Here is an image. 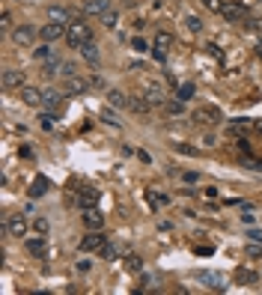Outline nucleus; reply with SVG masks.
Segmentation results:
<instances>
[{
	"label": "nucleus",
	"instance_id": "obj_13",
	"mask_svg": "<svg viewBox=\"0 0 262 295\" xmlns=\"http://www.w3.org/2000/svg\"><path fill=\"white\" fill-rule=\"evenodd\" d=\"M197 280H203L209 289H214V292H223L227 289V283H223V277L217 274V271H197Z\"/></svg>",
	"mask_w": 262,
	"mask_h": 295
},
{
	"label": "nucleus",
	"instance_id": "obj_11",
	"mask_svg": "<svg viewBox=\"0 0 262 295\" xmlns=\"http://www.w3.org/2000/svg\"><path fill=\"white\" fill-rule=\"evenodd\" d=\"M143 96L149 98V104H152V107H155V104H167V93H164V87L155 84V81L146 84V93H143Z\"/></svg>",
	"mask_w": 262,
	"mask_h": 295
},
{
	"label": "nucleus",
	"instance_id": "obj_1",
	"mask_svg": "<svg viewBox=\"0 0 262 295\" xmlns=\"http://www.w3.org/2000/svg\"><path fill=\"white\" fill-rule=\"evenodd\" d=\"M90 39H93V30H90L87 21H71L66 27V42H69V48H78L81 51V45H87Z\"/></svg>",
	"mask_w": 262,
	"mask_h": 295
},
{
	"label": "nucleus",
	"instance_id": "obj_24",
	"mask_svg": "<svg viewBox=\"0 0 262 295\" xmlns=\"http://www.w3.org/2000/svg\"><path fill=\"white\" fill-rule=\"evenodd\" d=\"M81 54H84V60H90V63H98V45L90 39L87 45H81Z\"/></svg>",
	"mask_w": 262,
	"mask_h": 295
},
{
	"label": "nucleus",
	"instance_id": "obj_25",
	"mask_svg": "<svg viewBox=\"0 0 262 295\" xmlns=\"http://www.w3.org/2000/svg\"><path fill=\"white\" fill-rule=\"evenodd\" d=\"M107 101L117 104V107H128V96H125L122 90H110V93H107Z\"/></svg>",
	"mask_w": 262,
	"mask_h": 295
},
{
	"label": "nucleus",
	"instance_id": "obj_28",
	"mask_svg": "<svg viewBox=\"0 0 262 295\" xmlns=\"http://www.w3.org/2000/svg\"><path fill=\"white\" fill-rule=\"evenodd\" d=\"M131 51H137V54H146V51H152V48H149V42L143 39V36H134V39H131Z\"/></svg>",
	"mask_w": 262,
	"mask_h": 295
},
{
	"label": "nucleus",
	"instance_id": "obj_14",
	"mask_svg": "<svg viewBox=\"0 0 262 295\" xmlns=\"http://www.w3.org/2000/svg\"><path fill=\"white\" fill-rule=\"evenodd\" d=\"M87 90H90V81H87V78H78V75L66 78V93H69V96H84Z\"/></svg>",
	"mask_w": 262,
	"mask_h": 295
},
{
	"label": "nucleus",
	"instance_id": "obj_29",
	"mask_svg": "<svg viewBox=\"0 0 262 295\" xmlns=\"http://www.w3.org/2000/svg\"><path fill=\"white\" fill-rule=\"evenodd\" d=\"M57 54H54V48H51V42H45L42 48H36V60H54Z\"/></svg>",
	"mask_w": 262,
	"mask_h": 295
},
{
	"label": "nucleus",
	"instance_id": "obj_39",
	"mask_svg": "<svg viewBox=\"0 0 262 295\" xmlns=\"http://www.w3.org/2000/svg\"><path fill=\"white\" fill-rule=\"evenodd\" d=\"M60 75H63V78H71V75H74V66H71V63H63V66H60Z\"/></svg>",
	"mask_w": 262,
	"mask_h": 295
},
{
	"label": "nucleus",
	"instance_id": "obj_45",
	"mask_svg": "<svg viewBox=\"0 0 262 295\" xmlns=\"http://www.w3.org/2000/svg\"><path fill=\"white\" fill-rule=\"evenodd\" d=\"M182 179H185V185H188V182H191V185H194V182H197V179H200V176H197V173H185V176H182Z\"/></svg>",
	"mask_w": 262,
	"mask_h": 295
},
{
	"label": "nucleus",
	"instance_id": "obj_9",
	"mask_svg": "<svg viewBox=\"0 0 262 295\" xmlns=\"http://www.w3.org/2000/svg\"><path fill=\"white\" fill-rule=\"evenodd\" d=\"M6 236H15V239L27 236V221H24V215H9L6 218Z\"/></svg>",
	"mask_w": 262,
	"mask_h": 295
},
{
	"label": "nucleus",
	"instance_id": "obj_20",
	"mask_svg": "<svg viewBox=\"0 0 262 295\" xmlns=\"http://www.w3.org/2000/svg\"><path fill=\"white\" fill-rule=\"evenodd\" d=\"M146 200H149V206H152V209H161V206L170 203V197H167V194H158L155 188H149V191H146Z\"/></svg>",
	"mask_w": 262,
	"mask_h": 295
},
{
	"label": "nucleus",
	"instance_id": "obj_4",
	"mask_svg": "<svg viewBox=\"0 0 262 295\" xmlns=\"http://www.w3.org/2000/svg\"><path fill=\"white\" fill-rule=\"evenodd\" d=\"M39 36H42V42H60V39H66V24L48 21V24L39 30Z\"/></svg>",
	"mask_w": 262,
	"mask_h": 295
},
{
	"label": "nucleus",
	"instance_id": "obj_26",
	"mask_svg": "<svg viewBox=\"0 0 262 295\" xmlns=\"http://www.w3.org/2000/svg\"><path fill=\"white\" fill-rule=\"evenodd\" d=\"M98 18H101V24H104L107 30H114V27L119 24V12H114V9H107V12H104V15H98Z\"/></svg>",
	"mask_w": 262,
	"mask_h": 295
},
{
	"label": "nucleus",
	"instance_id": "obj_30",
	"mask_svg": "<svg viewBox=\"0 0 262 295\" xmlns=\"http://www.w3.org/2000/svg\"><path fill=\"white\" fill-rule=\"evenodd\" d=\"M155 45H158V48H170V45H173V33L161 30V33L155 36Z\"/></svg>",
	"mask_w": 262,
	"mask_h": 295
},
{
	"label": "nucleus",
	"instance_id": "obj_21",
	"mask_svg": "<svg viewBox=\"0 0 262 295\" xmlns=\"http://www.w3.org/2000/svg\"><path fill=\"white\" fill-rule=\"evenodd\" d=\"M176 96H179V101H188V98H194V96H197V87H194L191 81H185V84H179V87H176Z\"/></svg>",
	"mask_w": 262,
	"mask_h": 295
},
{
	"label": "nucleus",
	"instance_id": "obj_3",
	"mask_svg": "<svg viewBox=\"0 0 262 295\" xmlns=\"http://www.w3.org/2000/svg\"><path fill=\"white\" fill-rule=\"evenodd\" d=\"M36 36H39V30H36V27L21 24V27H15V30H12V42L24 48V45H33V42H36Z\"/></svg>",
	"mask_w": 262,
	"mask_h": 295
},
{
	"label": "nucleus",
	"instance_id": "obj_17",
	"mask_svg": "<svg viewBox=\"0 0 262 295\" xmlns=\"http://www.w3.org/2000/svg\"><path fill=\"white\" fill-rule=\"evenodd\" d=\"M194 120H197V123H212V125H214V123H220V110H217V107H200L197 114H194Z\"/></svg>",
	"mask_w": 262,
	"mask_h": 295
},
{
	"label": "nucleus",
	"instance_id": "obj_5",
	"mask_svg": "<svg viewBox=\"0 0 262 295\" xmlns=\"http://www.w3.org/2000/svg\"><path fill=\"white\" fill-rule=\"evenodd\" d=\"M63 98H66V93H63V90H57V87L42 90V107H45V110H60Z\"/></svg>",
	"mask_w": 262,
	"mask_h": 295
},
{
	"label": "nucleus",
	"instance_id": "obj_12",
	"mask_svg": "<svg viewBox=\"0 0 262 295\" xmlns=\"http://www.w3.org/2000/svg\"><path fill=\"white\" fill-rule=\"evenodd\" d=\"M81 218H84V227H87V230H104V215H101L95 206H93V209H84Z\"/></svg>",
	"mask_w": 262,
	"mask_h": 295
},
{
	"label": "nucleus",
	"instance_id": "obj_7",
	"mask_svg": "<svg viewBox=\"0 0 262 295\" xmlns=\"http://www.w3.org/2000/svg\"><path fill=\"white\" fill-rule=\"evenodd\" d=\"M223 18H227V21H247L250 18V9L247 6H241V3H227V6H223V12H220Z\"/></svg>",
	"mask_w": 262,
	"mask_h": 295
},
{
	"label": "nucleus",
	"instance_id": "obj_44",
	"mask_svg": "<svg viewBox=\"0 0 262 295\" xmlns=\"http://www.w3.org/2000/svg\"><path fill=\"white\" fill-rule=\"evenodd\" d=\"M176 149H179V152H185V155H194V152H197V149H194V146H185V143H179V146H176Z\"/></svg>",
	"mask_w": 262,
	"mask_h": 295
},
{
	"label": "nucleus",
	"instance_id": "obj_33",
	"mask_svg": "<svg viewBox=\"0 0 262 295\" xmlns=\"http://www.w3.org/2000/svg\"><path fill=\"white\" fill-rule=\"evenodd\" d=\"M203 6L209 12H223V6H227V3H223V0H203Z\"/></svg>",
	"mask_w": 262,
	"mask_h": 295
},
{
	"label": "nucleus",
	"instance_id": "obj_15",
	"mask_svg": "<svg viewBox=\"0 0 262 295\" xmlns=\"http://www.w3.org/2000/svg\"><path fill=\"white\" fill-rule=\"evenodd\" d=\"M48 21H57V24H71L74 21V15L66 9V6H48Z\"/></svg>",
	"mask_w": 262,
	"mask_h": 295
},
{
	"label": "nucleus",
	"instance_id": "obj_10",
	"mask_svg": "<svg viewBox=\"0 0 262 295\" xmlns=\"http://www.w3.org/2000/svg\"><path fill=\"white\" fill-rule=\"evenodd\" d=\"M0 81H3L6 90H21L24 87V72L21 69H3V78Z\"/></svg>",
	"mask_w": 262,
	"mask_h": 295
},
{
	"label": "nucleus",
	"instance_id": "obj_27",
	"mask_svg": "<svg viewBox=\"0 0 262 295\" xmlns=\"http://www.w3.org/2000/svg\"><path fill=\"white\" fill-rule=\"evenodd\" d=\"M230 128H233V131H250V128H256V123H250V120L238 117V120H233V123H230Z\"/></svg>",
	"mask_w": 262,
	"mask_h": 295
},
{
	"label": "nucleus",
	"instance_id": "obj_16",
	"mask_svg": "<svg viewBox=\"0 0 262 295\" xmlns=\"http://www.w3.org/2000/svg\"><path fill=\"white\" fill-rule=\"evenodd\" d=\"M110 9V0H84V15H104Z\"/></svg>",
	"mask_w": 262,
	"mask_h": 295
},
{
	"label": "nucleus",
	"instance_id": "obj_46",
	"mask_svg": "<svg viewBox=\"0 0 262 295\" xmlns=\"http://www.w3.org/2000/svg\"><path fill=\"white\" fill-rule=\"evenodd\" d=\"M247 236H250V239H253V242H262V230H250V233H247Z\"/></svg>",
	"mask_w": 262,
	"mask_h": 295
},
{
	"label": "nucleus",
	"instance_id": "obj_41",
	"mask_svg": "<svg viewBox=\"0 0 262 295\" xmlns=\"http://www.w3.org/2000/svg\"><path fill=\"white\" fill-rule=\"evenodd\" d=\"M101 256H104V260H114V256H117V247H114V245H107V247L101 250Z\"/></svg>",
	"mask_w": 262,
	"mask_h": 295
},
{
	"label": "nucleus",
	"instance_id": "obj_34",
	"mask_svg": "<svg viewBox=\"0 0 262 295\" xmlns=\"http://www.w3.org/2000/svg\"><path fill=\"white\" fill-rule=\"evenodd\" d=\"M128 271H143V260H140V256H128Z\"/></svg>",
	"mask_w": 262,
	"mask_h": 295
},
{
	"label": "nucleus",
	"instance_id": "obj_36",
	"mask_svg": "<svg viewBox=\"0 0 262 295\" xmlns=\"http://www.w3.org/2000/svg\"><path fill=\"white\" fill-rule=\"evenodd\" d=\"M247 256H253V260L259 256V260H262V242L259 245H247Z\"/></svg>",
	"mask_w": 262,
	"mask_h": 295
},
{
	"label": "nucleus",
	"instance_id": "obj_8",
	"mask_svg": "<svg viewBox=\"0 0 262 295\" xmlns=\"http://www.w3.org/2000/svg\"><path fill=\"white\" fill-rule=\"evenodd\" d=\"M18 96H21V101H24V104H30V107H42V90H39V87L24 84V87L18 90Z\"/></svg>",
	"mask_w": 262,
	"mask_h": 295
},
{
	"label": "nucleus",
	"instance_id": "obj_6",
	"mask_svg": "<svg viewBox=\"0 0 262 295\" xmlns=\"http://www.w3.org/2000/svg\"><path fill=\"white\" fill-rule=\"evenodd\" d=\"M24 247H27L30 256H36V260H45V256H48V245H45V236H42V233L33 236V239H27Z\"/></svg>",
	"mask_w": 262,
	"mask_h": 295
},
{
	"label": "nucleus",
	"instance_id": "obj_47",
	"mask_svg": "<svg viewBox=\"0 0 262 295\" xmlns=\"http://www.w3.org/2000/svg\"><path fill=\"white\" fill-rule=\"evenodd\" d=\"M214 143H217V140H214L212 134H206V137H203V146H214Z\"/></svg>",
	"mask_w": 262,
	"mask_h": 295
},
{
	"label": "nucleus",
	"instance_id": "obj_42",
	"mask_svg": "<svg viewBox=\"0 0 262 295\" xmlns=\"http://www.w3.org/2000/svg\"><path fill=\"white\" fill-rule=\"evenodd\" d=\"M101 117H104V123H110V125H119V123H117V117H114V114H110V110H107V107L101 110Z\"/></svg>",
	"mask_w": 262,
	"mask_h": 295
},
{
	"label": "nucleus",
	"instance_id": "obj_32",
	"mask_svg": "<svg viewBox=\"0 0 262 295\" xmlns=\"http://www.w3.org/2000/svg\"><path fill=\"white\" fill-rule=\"evenodd\" d=\"M33 230H36V233H42V236H48V230H51V224H48V221H45V218H36V221H33Z\"/></svg>",
	"mask_w": 262,
	"mask_h": 295
},
{
	"label": "nucleus",
	"instance_id": "obj_37",
	"mask_svg": "<svg viewBox=\"0 0 262 295\" xmlns=\"http://www.w3.org/2000/svg\"><path fill=\"white\" fill-rule=\"evenodd\" d=\"M0 27H3V30H9V27H12V15H9L6 9L0 12Z\"/></svg>",
	"mask_w": 262,
	"mask_h": 295
},
{
	"label": "nucleus",
	"instance_id": "obj_38",
	"mask_svg": "<svg viewBox=\"0 0 262 295\" xmlns=\"http://www.w3.org/2000/svg\"><path fill=\"white\" fill-rule=\"evenodd\" d=\"M152 57H155L158 63H164V60H167V48H158V45H155V48H152Z\"/></svg>",
	"mask_w": 262,
	"mask_h": 295
},
{
	"label": "nucleus",
	"instance_id": "obj_40",
	"mask_svg": "<svg viewBox=\"0 0 262 295\" xmlns=\"http://www.w3.org/2000/svg\"><path fill=\"white\" fill-rule=\"evenodd\" d=\"M164 107L170 110V114H182V110H185V107H182V101H170V104H164Z\"/></svg>",
	"mask_w": 262,
	"mask_h": 295
},
{
	"label": "nucleus",
	"instance_id": "obj_43",
	"mask_svg": "<svg viewBox=\"0 0 262 295\" xmlns=\"http://www.w3.org/2000/svg\"><path fill=\"white\" fill-rule=\"evenodd\" d=\"M209 54H212V57H214V60H223V51H220V48H217V45H209Z\"/></svg>",
	"mask_w": 262,
	"mask_h": 295
},
{
	"label": "nucleus",
	"instance_id": "obj_35",
	"mask_svg": "<svg viewBox=\"0 0 262 295\" xmlns=\"http://www.w3.org/2000/svg\"><path fill=\"white\" fill-rule=\"evenodd\" d=\"M244 24H247V27H250L253 33H262V18H256V15H250V18H247Z\"/></svg>",
	"mask_w": 262,
	"mask_h": 295
},
{
	"label": "nucleus",
	"instance_id": "obj_23",
	"mask_svg": "<svg viewBox=\"0 0 262 295\" xmlns=\"http://www.w3.org/2000/svg\"><path fill=\"white\" fill-rule=\"evenodd\" d=\"M128 107L134 110V114H149V107H152V104H149L146 96H140V98H128Z\"/></svg>",
	"mask_w": 262,
	"mask_h": 295
},
{
	"label": "nucleus",
	"instance_id": "obj_18",
	"mask_svg": "<svg viewBox=\"0 0 262 295\" xmlns=\"http://www.w3.org/2000/svg\"><path fill=\"white\" fill-rule=\"evenodd\" d=\"M78 203H81L84 209H93V206L98 203V188H81V194H78Z\"/></svg>",
	"mask_w": 262,
	"mask_h": 295
},
{
	"label": "nucleus",
	"instance_id": "obj_2",
	"mask_svg": "<svg viewBox=\"0 0 262 295\" xmlns=\"http://www.w3.org/2000/svg\"><path fill=\"white\" fill-rule=\"evenodd\" d=\"M104 247H107V236H101V230H90L81 239V250L84 253H101Z\"/></svg>",
	"mask_w": 262,
	"mask_h": 295
},
{
	"label": "nucleus",
	"instance_id": "obj_19",
	"mask_svg": "<svg viewBox=\"0 0 262 295\" xmlns=\"http://www.w3.org/2000/svg\"><path fill=\"white\" fill-rule=\"evenodd\" d=\"M48 188H51V182H48L45 176H36V179H33V185H30V197H33V200H36V197H42Z\"/></svg>",
	"mask_w": 262,
	"mask_h": 295
},
{
	"label": "nucleus",
	"instance_id": "obj_22",
	"mask_svg": "<svg viewBox=\"0 0 262 295\" xmlns=\"http://www.w3.org/2000/svg\"><path fill=\"white\" fill-rule=\"evenodd\" d=\"M256 280H259V274H256V271H250V269H236V283L250 286V283H256Z\"/></svg>",
	"mask_w": 262,
	"mask_h": 295
},
{
	"label": "nucleus",
	"instance_id": "obj_31",
	"mask_svg": "<svg viewBox=\"0 0 262 295\" xmlns=\"http://www.w3.org/2000/svg\"><path fill=\"white\" fill-rule=\"evenodd\" d=\"M185 27H188L191 33H200V30H203V21H200L197 15H188V18H185Z\"/></svg>",
	"mask_w": 262,
	"mask_h": 295
}]
</instances>
